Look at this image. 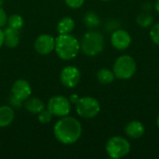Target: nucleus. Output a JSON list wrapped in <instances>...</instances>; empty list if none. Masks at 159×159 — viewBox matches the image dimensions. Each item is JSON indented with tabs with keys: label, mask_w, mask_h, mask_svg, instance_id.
I'll return each instance as SVG.
<instances>
[{
	"label": "nucleus",
	"mask_w": 159,
	"mask_h": 159,
	"mask_svg": "<svg viewBox=\"0 0 159 159\" xmlns=\"http://www.w3.org/2000/svg\"><path fill=\"white\" fill-rule=\"evenodd\" d=\"M53 132L55 138L62 144H73L80 139L82 126L75 117L66 116L55 124Z\"/></svg>",
	"instance_id": "f257e3e1"
},
{
	"label": "nucleus",
	"mask_w": 159,
	"mask_h": 159,
	"mask_svg": "<svg viewBox=\"0 0 159 159\" xmlns=\"http://www.w3.org/2000/svg\"><path fill=\"white\" fill-rule=\"evenodd\" d=\"M79 50L80 44L72 34H59V36L55 38V51L61 60H73L77 56Z\"/></svg>",
	"instance_id": "f03ea898"
},
{
	"label": "nucleus",
	"mask_w": 159,
	"mask_h": 159,
	"mask_svg": "<svg viewBox=\"0 0 159 159\" xmlns=\"http://www.w3.org/2000/svg\"><path fill=\"white\" fill-rule=\"evenodd\" d=\"M104 38L103 35L97 31L88 32L84 36L80 44V48L83 52L90 57L96 56L103 50Z\"/></svg>",
	"instance_id": "7ed1b4c3"
},
{
	"label": "nucleus",
	"mask_w": 159,
	"mask_h": 159,
	"mask_svg": "<svg viewBox=\"0 0 159 159\" xmlns=\"http://www.w3.org/2000/svg\"><path fill=\"white\" fill-rule=\"evenodd\" d=\"M137 65L134 59L129 55H122L115 61L113 72L115 76L121 80L129 79L136 73Z\"/></svg>",
	"instance_id": "20e7f679"
},
{
	"label": "nucleus",
	"mask_w": 159,
	"mask_h": 159,
	"mask_svg": "<svg viewBox=\"0 0 159 159\" xmlns=\"http://www.w3.org/2000/svg\"><path fill=\"white\" fill-rule=\"evenodd\" d=\"M75 104L77 115L83 118H93L97 116L101 111V105L99 102L93 97L79 98Z\"/></svg>",
	"instance_id": "39448f33"
},
{
	"label": "nucleus",
	"mask_w": 159,
	"mask_h": 159,
	"mask_svg": "<svg viewBox=\"0 0 159 159\" xmlns=\"http://www.w3.org/2000/svg\"><path fill=\"white\" fill-rule=\"evenodd\" d=\"M105 150L111 158L119 159L126 157L130 152V144L125 138L114 136L108 140Z\"/></svg>",
	"instance_id": "423d86ee"
},
{
	"label": "nucleus",
	"mask_w": 159,
	"mask_h": 159,
	"mask_svg": "<svg viewBox=\"0 0 159 159\" xmlns=\"http://www.w3.org/2000/svg\"><path fill=\"white\" fill-rule=\"evenodd\" d=\"M48 109L53 116L63 117L71 112V102L64 96H54L48 101Z\"/></svg>",
	"instance_id": "0eeeda50"
},
{
	"label": "nucleus",
	"mask_w": 159,
	"mask_h": 159,
	"mask_svg": "<svg viewBox=\"0 0 159 159\" xmlns=\"http://www.w3.org/2000/svg\"><path fill=\"white\" fill-rule=\"evenodd\" d=\"M81 78V74L78 68L69 65L64 67L60 74V80L65 88H75L77 86Z\"/></svg>",
	"instance_id": "6e6552de"
},
{
	"label": "nucleus",
	"mask_w": 159,
	"mask_h": 159,
	"mask_svg": "<svg viewBox=\"0 0 159 159\" xmlns=\"http://www.w3.org/2000/svg\"><path fill=\"white\" fill-rule=\"evenodd\" d=\"M34 49L40 55H48L55 50V38L48 34L39 35L34 41Z\"/></svg>",
	"instance_id": "1a4fd4ad"
},
{
	"label": "nucleus",
	"mask_w": 159,
	"mask_h": 159,
	"mask_svg": "<svg viewBox=\"0 0 159 159\" xmlns=\"http://www.w3.org/2000/svg\"><path fill=\"white\" fill-rule=\"evenodd\" d=\"M111 44L116 49L118 50L127 49L131 44V36L126 30L123 29L116 30L112 34Z\"/></svg>",
	"instance_id": "9d476101"
},
{
	"label": "nucleus",
	"mask_w": 159,
	"mask_h": 159,
	"mask_svg": "<svg viewBox=\"0 0 159 159\" xmlns=\"http://www.w3.org/2000/svg\"><path fill=\"white\" fill-rule=\"evenodd\" d=\"M31 93L32 88L28 81L24 79H18L13 83L11 88V95L16 99L23 102L31 96Z\"/></svg>",
	"instance_id": "9b49d317"
},
{
	"label": "nucleus",
	"mask_w": 159,
	"mask_h": 159,
	"mask_svg": "<svg viewBox=\"0 0 159 159\" xmlns=\"http://www.w3.org/2000/svg\"><path fill=\"white\" fill-rule=\"evenodd\" d=\"M126 134L131 138V139H139L141 138L144 132H145V128L143 124L140 121H131L128 123L126 126Z\"/></svg>",
	"instance_id": "f8f14e48"
},
{
	"label": "nucleus",
	"mask_w": 159,
	"mask_h": 159,
	"mask_svg": "<svg viewBox=\"0 0 159 159\" xmlns=\"http://www.w3.org/2000/svg\"><path fill=\"white\" fill-rule=\"evenodd\" d=\"M20 43V33L19 30L7 27L4 31V44L9 48H14Z\"/></svg>",
	"instance_id": "ddd939ff"
},
{
	"label": "nucleus",
	"mask_w": 159,
	"mask_h": 159,
	"mask_svg": "<svg viewBox=\"0 0 159 159\" xmlns=\"http://www.w3.org/2000/svg\"><path fill=\"white\" fill-rule=\"evenodd\" d=\"M14 117V110L11 107L7 105L0 106V128L9 126L13 122Z\"/></svg>",
	"instance_id": "4468645a"
},
{
	"label": "nucleus",
	"mask_w": 159,
	"mask_h": 159,
	"mask_svg": "<svg viewBox=\"0 0 159 159\" xmlns=\"http://www.w3.org/2000/svg\"><path fill=\"white\" fill-rule=\"evenodd\" d=\"M24 107L29 113H32V114H34V115H38L42 110L45 109L44 102L40 99H38V98H30V97L25 100Z\"/></svg>",
	"instance_id": "2eb2a0df"
},
{
	"label": "nucleus",
	"mask_w": 159,
	"mask_h": 159,
	"mask_svg": "<svg viewBox=\"0 0 159 159\" xmlns=\"http://www.w3.org/2000/svg\"><path fill=\"white\" fill-rule=\"evenodd\" d=\"M75 20L71 17H64L58 22L57 31L59 34H71L72 31L75 29Z\"/></svg>",
	"instance_id": "dca6fc26"
},
{
	"label": "nucleus",
	"mask_w": 159,
	"mask_h": 159,
	"mask_svg": "<svg viewBox=\"0 0 159 159\" xmlns=\"http://www.w3.org/2000/svg\"><path fill=\"white\" fill-rule=\"evenodd\" d=\"M97 80L103 85L110 84L114 81L115 79V74L113 71L109 70L108 68H102L97 72Z\"/></svg>",
	"instance_id": "f3484780"
},
{
	"label": "nucleus",
	"mask_w": 159,
	"mask_h": 159,
	"mask_svg": "<svg viewBox=\"0 0 159 159\" xmlns=\"http://www.w3.org/2000/svg\"><path fill=\"white\" fill-rule=\"evenodd\" d=\"M153 21H154V18L153 16L146 12V11H143L142 12L141 14L138 15L137 17V23L141 26V27H143V28H148L150 27L152 24H153Z\"/></svg>",
	"instance_id": "a211bd4d"
},
{
	"label": "nucleus",
	"mask_w": 159,
	"mask_h": 159,
	"mask_svg": "<svg viewBox=\"0 0 159 159\" xmlns=\"http://www.w3.org/2000/svg\"><path fill=\"white\" fill-rule=\"evenodd\" d=\"M8 27L16 29V30H20L24 23V20L22 19V17L19 14H13L11 16H9L7 18V22Z\"/></svg>",
	"instance_id": "6ab92c4d"
},
{
	"label": "nucleus",
	"mask_w": 159,
	"mask_h": 159,
	"mask_svg": "<svg viewBox=\"0 0 159 159\" xmlns=\"http://www.w3.org/2000/svg\"><path fill=\"white\" fill-rule=\"evenodd\" d=\"M84 21L89 27H96L100 24V19L94 12H89L85 15Z\"/></svg>",
	"instance_id": "aec40b11"
},
{
	"label": "nucleus",
	"mask_w": 159,
	"mask_h": 159,
	"mask_svg": "<svg viewBox=\"0 0 159 159\" xmlns=\"http://www.w3.org/2000/svg\"><path fill=\"white\" fill-rule=\"evenodd\" d=\"M53 115L50 113L48 109H44L38 114V120L42 124H48L52 119Z\"/></svg>",
	"instance_id": "412c9836"
},
{
	"label": "nucleus",
	"mask_w": 159,
	"mask_h": 159,
	"mask_svg": "<svg viewBox=\"0 0 159 159\" xmlns=\"http://www.w3.org/2000/svg\"><path fill=\"white\" fill-rule=\"evenodd\" d=\"M150 37L155 44L159 46V23L152 26L150 30Z\"/></svg>",
	"instance_id": "4be33fe9"
},
{
	"label": "nucleus",
	"mask_w": 159,
	"mask_h": 159,
	"mask_svg": "<svg viewBox=\"0 0 159 159\" xmlns=\"http://www.w3.org/2000/svg\"><path fill=\"white\" fill-rule=\"evenodd\" d=\"M65 4L71 8H79L83 6L85 0H64Z\"/></svg>",
	"instance_id": "5701e85b"
},
{
	"label": "nucleus",
	"mask_w": 159,
	"mask_h": 159,
	"mask_svg": "<svg viewBox=\"0 0 159 159\" xmlns=\"http://www.w3.org/2000/svg\"><path fill=\"white\" fill-rule=\"evenodd\" d=\"M7 22V16L5 12L4 8L1 7V1H0V28L4 27Z\"/></svg>",
	"instance_id": "b1692460"
},
{
	"label": "nucleus",
	"mask_w": 159,
	"mask_h": 159,
	"mask_svg": "<svg viewBox=\"0 0 159 159\" xmlns=\"http://www.w3.org/2000/svg\"><path fill=\"white\" fill-rule=\"evenodd\" d=\"M9 102H10V103H11V105L13 106V107H15V108H20V105H21V101H20V100H18V99H16L14 96H12V95H10V98H9Z\"/></svg>",
	"instance_id": "393cba45"
},
{
	"label": "nucleus",
	"mask_w": 159,
	"mask_h": 159,
	"mask_svg": "<svg viewBox=\"0 0 159 159\" xmlns=\"http://www.w3.org/2000/svg\"><path fill=\"white\" fill-rule=\"evenodd\" d=\"M78 99H79V97H78L76 94H73V95H71V96H70V98H69V100H70L71 103H74V104L78 101Z\"/></svg>",
	"instance_id": "a878e982"
},
{
	"label": "nucleus",
	"mask_w": 159,
	"mask_h": 159,
	"mask_svg": "<svg viewBox=\"0 0 159 159\" xmlns=\"http://www.w3.org/2000/svg\"><path fill=\"white\" fill-rule=\"evenodd\" d=\"M3 45H4V31H2V29L0 28V48H2Z\"/></svg>",
	"instance_id": "bb28decb"
},
{
	"label": "nucleus",
	"mask_w": 159,
	"mask_h": 159,
	"mask_svg": "<svg viewBox=\"0 0 159 159\" xmlns=\"http://www.w3.org/2000/svg\"><path fill=\"white\" fill-rule=\"evenodd\" d=\"M155 8H156V10L159 13V0L156 1V3H155Z\"/></svg>",
	"instance_id": "cd10ccee"
},
{
	"label": "nucleus",
	"mask_w": 159,
	"mask_h": 159,
	"mask_svg": "<svg viewBox=\"0 0 159 159\" xmlns=\"http://www.w3.org/2000/svg\"><path fill=\"white\" fill-rule=\"evenodd\" d=\"M157 127H158L159 129V116L157 117Z\"/></svg>",
	"instance_id": "c85d7f7f"
},
{
	"label": "nucleus",
	"mask_w": 159,
	"mask_h": 159,
	"mask_svg": "<svg viewBox=\"0 0 159 159\" xmlns=\"http://www.w3.org/2000/svg\"><path fill=\"white\" fill-rule=\"evenodd\" d=\"M102 1H109V0H102Z\"/></svg>",
	"instance_id": "c756f323"
},
{
	"label": "nucleus",
	"mask_w": 159,
	"mask_h": 159,
	"mask_svg": "<svg viewBox=\"0 0 159 159\" xmlns=\"http://www.w3.org/2000/svg\"><path fill=\"white\" fill-rule=\"evenodd\" d=\"M0 1H2V0H0Z\"/></svg>",
	"instance_id": "7c9ffc66"
}]
</instances>
